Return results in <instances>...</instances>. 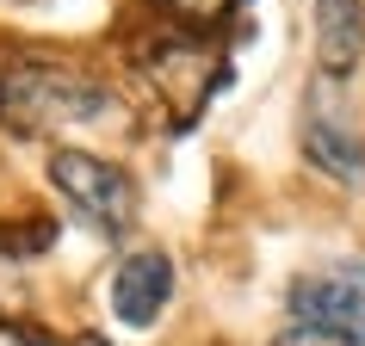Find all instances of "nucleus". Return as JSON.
<instances>
[{
	"instance_id": "obj_5",
	"label": "nucleus",
	"mask_w": 365,
	"mask_h": 346,
	"mask_svg": "<svg viewBox=\"0 0 365 346\" xmlns=\"http://www.w3.org/2000/svg\"><path fill=\"white\" fill-rule=\"evenodd\" d=\"M304 154L328 179H341V186H365V142L353 136L341 105H328V99H309V117H304Z\"/></svg>"
},
{
	"instance_id": "obj_9",
	"label": "nucleus",
	"mask_w": 365,
	"mask_h": 346,
	"mask_svg": "<svg viewBox=\"0 0 365 346\" xmlns=\"http://www.w3.org/2000/svg\"><path fill=\"white\" fill-rule=\"evenodd\" d=\"M81 346H106V340H81Z\"/></svg>"
},
{
	"instance_id": "obj_3",
	"label": "nucleus",
	"mask_w": 365,
	"mask_h": 346,
	"mask_svg": "<svg viewBox=\"0 0 365 346\" xmlns=\"http://www.w3.org/2000/svg\"><path fill=\"white\" fill-rule=\"evenodd\" d=\"M291 315L297 322H322V327H346L365 340V266L359 260H341V266H322L291 285Z\"/></svg>"
},
{
	"instance_id": "obj_1",
	"label": "nucleus",
	"mask_w": 365,
	"mask_h": 346,
	"mask_svg": "<svg viewBox=\"0 0 365 346\" xmlns=\"http://www.w3.org/2000/svg\"><path fill=\"white\" fill-rule=\"evenodd\" d=\"M112 112V93L81 68L56 62H13L0 68V117L13 130H50V124H99Z\"/></svg>"
},
{
	"instance_id": "obj_8",
	"label": "nucleus",
	"mask_w": 365,
	"mask_h": 346,
	"mask_svg": "<svg viewBox=\"0 0 365 346\" xmlns=\"http://www.w3.org/2000/svg\"><path fill=\"white\" fill-rule=\"evenodd\" d=\"M230 6H235V0H168V13L180 25H217Z\"/></svg>"
},
{
	"instance_id": "obj_7",
	"label": "nucleus",
	"mask_w": 365,
	"mask_h": 346,
	"mask_svg": "<svg viewBox=\"0 0 365 346\" xmlns=\"http://www.w3.org/2000/svg\"><path fill=\"white\" fill-rule=\"evenodd\" d=\"M272 346H365L359 334H346V327H322V322H291L285 334Z\"/></svg>"
},
{
	"instance_id": "obj_2",
	"label": "nucleus",
	"mask_w": 365,
	"mask_h": 346,
	"mask_svg": "<svg viewBox=\"0 0 365 346\" xmlns=\"http://www.w3.org/2000/svg\"><path fill=\"white\" fill-rule=\"evenodd\" d=\"M50 179H56V192L75 204V216H87L93 229L118 235L136 223V186L130 173L112 167V161H99V154H81V149H62L50 161Z\"/></svg>"
},
{
	"instance_id": "obj_4",
	"label": "nucleus",
	"mask_w": 365,
	"mask_h": 346,
	"mask_svg": "<svg viewBox=\"0 0 365 346\" xmlns=\"http://www.w3.org/2000/svg\"><path fill=\"white\" fill-rule=\"evenodd\" d=\"M168 297H173V260L168 253L143 248V253H130V260H118V272H112V315L124 327H149L155 315L168 309Z\"/></svg>"
},
{
	"instance_id": "obj_6",
	"label": "nucleus",
	"mask_w": 365,
	"mask_h": 346,
	"mask_svg": "<svg viewBox=\"0 0 365 346\" xmlns=\"http://www.w3.org/2000/svg\"><path fill=\"white\" fill-rule=\"evenodd\" d=\"M309 13H316V56H322L328 80H341L365 56V6L359 0H309Z\"/></svg>"
}]
</instances>
